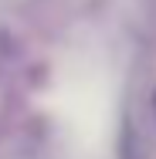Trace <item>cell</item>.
Instances as JSON below:
<instances>
[{"mask_svg":"<svg viewBox=\"0 0 156 159\" xmlns=\"http://www.w3.org/2000/svg\"><path fill=\"white\" fill-rule=\"evenodd\" d=\"M149 119H153V139H156V85H153V95H149Z\"/></svg>","mask_w":156,"mask_h":159,"instance_id":"cell-2","label":"cell"},{"mask_svg":"<svg viewBox=\"0 0 156 159\" xmlns=\"http://www.w3.org/2000/svg\"><path fill=\"white\" fill-rule=\"evenodd\" d=\"M119 159H146V139H143V129L139 119L132 112L122 115V125H119Z\"/></svg>","mask_w":156,"mask_h":159,"instance_id":"cell-1","label":"cell"}]
</instances>
